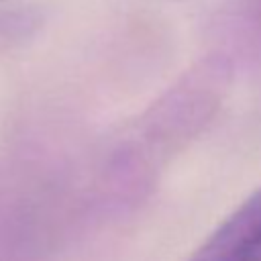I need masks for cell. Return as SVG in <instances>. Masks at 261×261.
Masks as SVG:
<instances>
[{
    "label": "cell",
    "instance_id": "6da1fadb",
    "mask_svg": "<svg viewBox=\"0 0 261 261\" xmlns=\"http://www.w3.org/2000/svg\"><path fill=\"white\" fill-rule=\"evenodd\" d=\"M188 261H261V188L251 194Z\"/></svg>",
    "mask_w": 261,
    "mask_h": 261
},
{
    "label": "cell",
    "instance_id": "7a4b0ae2",
    "mask_svg": "<svg viewBox=\"0 0 261 261\" xmlns=\"http://www.w3.org/2000/svg\"><path fill=\"white\" fill-rule=\"evenodd\" d=\"M216 16L222 31L261 43V0H228Z\"/></svg>",
    "mask_w": 261,
    "mask_h": 261
}]
</instances>
